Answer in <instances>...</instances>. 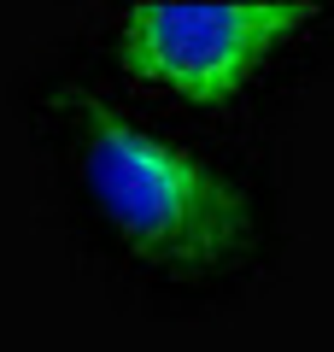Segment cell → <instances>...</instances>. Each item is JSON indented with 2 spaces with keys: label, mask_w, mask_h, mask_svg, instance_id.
Masks as SVG:
<instances>
[{
  "label": "cell",
  "mask_w": 334,
  "mask_h": 352,
  "mask_svg": "<svg viewBox=\"0 0 334 352\" xmlns=\"http://www.w3.org/2000/svg\"><path fill=\"white\" fill-rule=\"evenodd\" d=\"M76 159L111 235L159 270H217L247 235V194L229 176L147 135L135 118L94 94L76 100Z\"/></svg>",
  "instance_id": "1"
},
{
  "label": "cell",
  "mask_w": 334,
  "mask_h": 352,
  "mask_svg": "<svg viewBox=\"0 0 334 352\" xmlns=\"http://www.w3.org/2000/svg\"><path fill=\"white\" fill-rule=\"evenodd\" d=\"M317 6L305 0H141L124 12L118 59L135 82L164 88L176 100L217 106L270 65L293 30H305Z\"/></svg>",
  "instance_id": "2"
}]
</instances>
